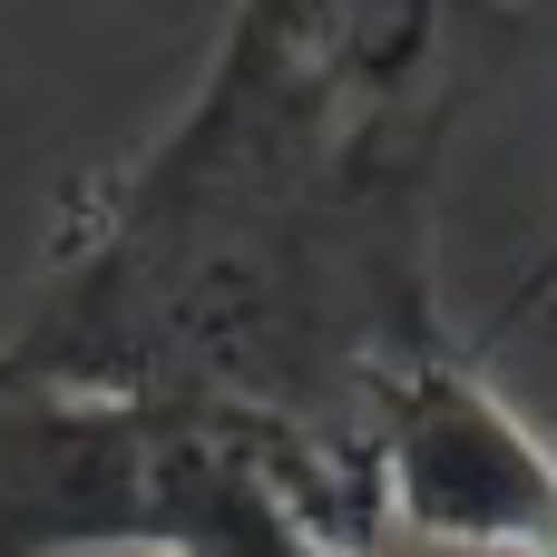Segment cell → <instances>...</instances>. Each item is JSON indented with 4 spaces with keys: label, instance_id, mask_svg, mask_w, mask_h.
<instances>
[{
    "label": "cell",
    "instance_id": "1",
    "mask_svg": "<svg viewBox=\"0 0 557 557\" xmlns=\"http://www.w3.org/2000/svg\"><path fill=\"white\" fill-rule=\"evenodd\" d=\"M499 39L509 0H225L186 108L59 186L0 362L372 460V401L460 352L441 166Z\"/></svg>",
    "mask_w": 557,
    "mask_h": 557
},
{
    "label": "cell",
    "instance_id": "2",
    "mask_svg": "<svg viewBox=\"0 0 557 557\" xmlns=\"http://www.w3.org/2000/svg\"><path fill=\"white\" fill-rule=\"evenodd\" d=\"M0 557H382V480L245 411L0 362Z\"/></svg>",
    "mask_w": 557,
    "mask_h": 557
},
{
    "label": "cell",
    "instance_id": "3",
    "mask_svg": "<svg viewBox=\"0 0 557 557\" xmlns=\"http://www.w3.org/2000/svg\"><path fill=\"white\" fill-rule=\"evenodd\" d=\"M382 529L460 557H557V450L490 382L480 343L401 372L372 401Z\"/></svg>",
    "mask_w": 557,
    "mask_h": 557
},
{
    "label": "cell",
    "instance_id": "4",
    "mask_svg": "<svg viewBox=\"0 0 557 557\" xmlns=\"http://www.w3.org/2000/svg\"><path fill=\"white\" fill-rule=\"evenodd\" d=\"M548 304H557V235H548V255H539V264H529V274L509 284V304H499L490 343H499V333H519V323H529V313H548Z\"/></svg>",
    "mask_w": 557,
    "mask_h": 557
}]
</instances>
